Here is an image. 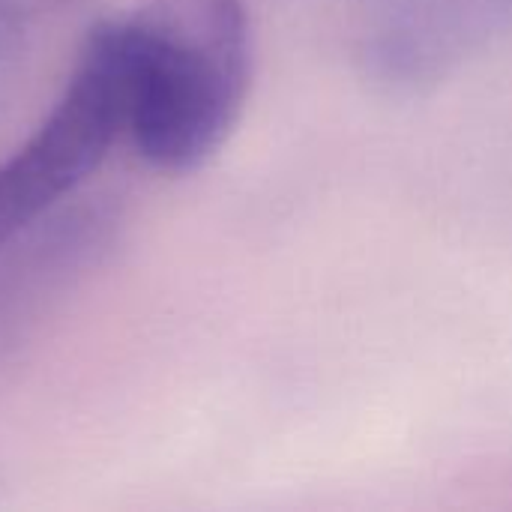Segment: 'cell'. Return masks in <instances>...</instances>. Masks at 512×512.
<instances>
[{
    "label": "cell",
    "instance_id": "1",
    "mask_svg": "<svg viewBox=\"0 0 512 512\" xmlns=\"http://www.w3.org/2000/svg\"><path fill=\"white\" fill-rule=\"evenodd\" d=\"M126 135L168 174L201 168L234 132L252 84L246 0H141L123 18Z\"/></svg>",
    "mask_w": 512,
    "mask_h": 512
},
{
    "label": "cell",
    "instance_id": "2",
    "mask_svg": "<svg viewBox=\"0 0 512 512\" xmlns=\"http://www.w3.org/2000/svg\"><path fill=\"white\" fill-rule=\"evenodd\" d=\"M126 132L123 21H102L39 129L0 165V249L81 186Z\"/></svg>",
    "mask_w": 512,
    "mask_h": 512
},
{
    "label": "cell",
    "instance_id": "3",
    "mask_svg": "<svg viewBox=\"0 0 512 512\" xmlns=\"http://www.w3.org/2000/svg\"><path fill=\"white\" fill-rule=\"evenodd\" d=\"M512 33V0H405L363 42L366 78L396 96L426 93Z\"/></svg>",
    "mask_w": 512,
    "mask_h": 512
},
{
    "label": "cell",
    "instance_id": "4",
    "mask_svg": "<svg viewBox=\"0 0 512 512\" xmlns=\"http://www.w3.org/2000/svg\"><path fill=\"white\" fill-rule=\"evenodd\" d=\"M9 3H12V0H0V12H6V9H9Z\"/></svg>",
    "mask_w": 512,
    "mask_h": 512
}]
</instances>
